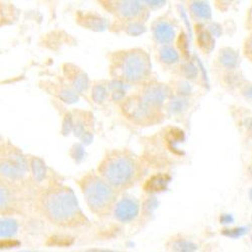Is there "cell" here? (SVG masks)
<instances>
[{
    "instance_id": "obj_1",
    "label": "cell",
    "mask_w": 252,
    "mask_h": 252,
    "mask_svg": "<svg viewBox=\"0 0 252 252\" xmlns=\"http://www.w3.org/2000/svg\"><path fill=\"white\" fill-rule=\"evenodd\" d=\"M43 215L59 227H79L86 223L74 193L68 188H58L47 191L39 199Z\"/></svg>"
},
{
    "instance_id": "obj_2",
    "label": "cell",
    "mask_w": 252,
    "mask_h": 252,
    "mask_svg": "<svg viewBox=\"0 0 252 252\" xmlns=\"http://www.w3.org/2000/svg\"><path fill=\"white\" fill-rule=\"evenodd\" d=\"M99 173L112 188L123 190L134 183L137 176V164L129 154L113 151L100 163Z\"/></svg>"
},
{
    "instance_id": "obj_3",
    "label": "cell",
    "mask_w": 252,
    "mask_h": 252,
    "mask_svg": "<svg viewBox=\"0 0 252 252\" xmlns=\"http://www.w3.org/2000/svg\"><path fill=\"white\" fill-rule=\"evenodd\" d=\"M82 193L90 211L98 216H106L114 210L116 192L103 178L89 174L80 182Z\"/></svg>"
},
{
    "instance_id": "obj_4",
    "label": "cell",
    "mask_w": 252,
    "mask_h": 252,
    "mask_svg": "<svg viewBox=\"0 0 252 252\" xmlns=\"http://www.w3.org/2000/svg\"><path fill=\"white\" fill-rule=\"evenodd\" d=\"M116 76L128 82H139L149 76L151 71L150 57L145 52L135 49L122 53L112 69Z\"/></svg>"
},
{
    "instance_id": "obj_5",
    "label": "cell",
    "mask_w": 252,
    "mask_h": 252,
    "mask_svg": "<svg viewBox=\"0 0 252 252\" xmlns=\"http://www.w3.org/2000/svg\"><path fill=\"white\" fill-rule=\"evenodd\" d=\"M158 108L146 102L142 97H129L121 105V110L126 118L140 125H149L158 122L160 113Z\"/></svg>"
},
{
    "instance_id": "obj_6",
    "label": "cell",
    "mask_w": 252,
    "mask_h": 252,
    "mask_svg": "<svg viewBox=\"0 0 252 252\" xmlns=\"http://www.w3.org/2000/svg\"><path fill=\"white\" fill-rule=\"evenodd\" d=\"M139 203L137 200L125 197L119 200L113 210L114 217L121 223L132 222L139 214Z\"/></svg>"
},
{
    "instance_id": "obj_7",
    "label": "cell",
    "mask_w": 252,
    "mask_h": 252,
    "mask_svg": "<svg viewBox=\"0 0 252 252\" xmlns=\"http://www.w3.org/2000/svg\"><path fill=\"white\" fill-rule=\"evenodd\" d=\"M28 170L24 158L17 154L9 155L7 158L1 161V173L10 179L23 178Z\"/></svg>"
},
{
    "instance_id": "obj_8",
    "label": "cell",
    "mask_w": 252,
    "mask_h": 252,
    "mask_svg": "<svg viewBox=\"0 0 252 252\" xmlns=\"http://www.w3.org/2000/svg\"><path fill=\"white\" fill-rule=\"evenodd\" d=\"M170 88L164 84L152 83L145 87L142 98L153 106L158 107L170 96Z\"/></svg>"
},
{
    "instance_id": "obj_9",
    "label": "cell",
    "mask_w": 252,
    "mask_h": 252,
    "mask_svg": "<svg viewBox=\"0 0 252 252\" xmlns=\"http://www.w3.org/2000/svg\"><path fill=\"white\" fill-rule=\"evenodd\" d=\"M170 181H171V177L167 175H164V174L155 175V176H152L148 181L145 182L143 188L144 190L149 193L162 192L166 189Z\"/></svg>"
},
{
    "instance_id": "obj_10",
    "label": "cell",
    "mask_w": 252,
    "mask_h": 252,
    "mask_svg": "<svg viewBox=\"0 0 252 252\" xmlns=\"http://www.w3.org/2000/svg\"><path fill=\"white\" fill-rule=\"evenodd\" d=\"M154 34L158 41L161 44H169L175 37V30L172 25L166 22L157 23L154 28Z\"/></svg>"
},
{
    "instance_id": "obj_11",
    "label": "cell",
    "mask_w": 252,
    "mask_h": 252,
    "mask_svg": "<svg viewBox=\"0 0 252 252\" xmlns=\"http://www.w3.org/2000/svg\"><path fill=\"white\" fill-rule=\"evenodd\" d=\"M166 247L171 252H196L197 250V245L193 241L178 236L169 240Z\"/></svg>"
},
{
    "instance_id": "obj_12",
    "label": "cell",
    "mask_w": 252,
    "mask_h": 252,
    "mask_svg": "<svg viewBox=\"0 0 252 252\" xmlns=\"http://www.w3.org/2000/svg\"><path fill=\"white\" fill-rule=\"evenodd\" d=\"M219 62L227 69H235L239 64V55L233 49H222L219 53Z\"/></svg>"
},
{
    "instance_id": "obj_13",
    "label": "cell",
    "mask_w": 252,
    "mask_h": 252,
    "mask_svg": "<svg viewBox=\"0 0 252 252\" xmlns=\"http://www.w3.org/2000/svg\"><path fill=\"white\" fill-rule=\"evenodd\" d=\"M117 9L124 17H136L142 13V5L138 1H121Z\"/></svg>"
},
{
    "instance_id": "obj_14",
    "label": "cell",
    "mask_w": 252,
    "mask_h": 252,
    "mask_svg": "<svg viewBox=\"0 0 252 252\" xmlns=\"http://www.w3.org/2000/svg\"><path fill=\"white\" fill-rule=\"evenodd\" d=\"M18 230V224L16 220L12 218H4L0 222V237L1 240L12 239Z\"/></svg>"
},
{
    "instance_id": "obj_15",
    "label": "cell",
    "mask_w": 252,
    "mask_h": 252,
    "mask_svg": "<svg viewBox=\"0 0 252 252\" xmlns=\"http://www.w3.org/2000/svg\"><path fill=\"white\" fill-rule=\"evenodd\" d=\"M192 13L200 19H209L211 17V8L207 2L195 1L191 4Z\"/></svg>"
},
{
    "instance_id": "obj_16",
    "label": "cell",
    "mask_w": 252,
    "mask_h": 252,
    "mask_svg": "<svg viewBox=\"0 0 252 252\" xmlns=\"http://www.w3.org/2000/svg\"><path fill=\"white\" fill-rule=\"evenodd\" d=\"M213 35L205 30H200L197 37V41L199 47L206 53L210 52L214 47Z\"/></svg>"
},
{
    "instance_id": "obj_17",
    "label": "cell",
    "mask_w": 252,
    "mask_h": 252,
    "mask_svg": "<svg viewBox=\"0 0 252 252\" xmlns=\"http://www.w3.org/2000/svg\"><path fill=\"white\" fill-rule=\"evenodd\" d=\"M160 60L165 64H174L179 61V54L173 47L165 46L160 51Z\"/></svg>"
},
{
    "instance_id": "obj_18",
    "label": "cell",
    "mask_w": 252,
    "mask_h": 252,
    "mask_svg": "<svg viewBox=\"0 0 252 252\" xmlns=\"http://www.w3.org/2000/svg\"><path fill=\"white\" fill-rule=\"evenodd\" d=\"M32 169L34 179L37 181H43L46 177V166L40 159H33L32 162Z\"/></svg>"
},
{
    "instance_id": "obj_19",
    "label": "cell",
    "mask_w": 252,
    "mask_h": 252,
    "mask_svg": "<svg viewBox=\"0 0 252 252\" xmlns=\"http://www.w3.org/2000/svg\"><path fill=\"white\" fill-rule=\"evenodd\" d=\"M247 228L246 227H235V228H228V229H224L222 231V234L226 237L229 238H240L243 235H245L247 233Z\"/></svg>"
},
{
    "instance_id": "obj_20",
    "label": "cell",
    "mask_w": 252,
    "mask_h": 252,
    "mask_svg": "<svg viewBox=\"0 0 252 252\" xmlns=\"http://www.w3.org/2000/svg\"><path fill=\"white\" fill-rule=\"evenodd\" d=\"M75 78L73 79V84L74 87L78 90V91H83L87 88L88 85V79L86 77L85 74H83L81 72H76L74 74Z\"/></svg>"
},
{
    "instance_id": "obj_21",
    "label": "cell",
    "mask_w": 252,
    "mask_h": 252,
    "mask_svg": "<svg viewBox=\"0 0 252 252\" xmlns=\"http://www.w3.org/2000/svg\"><path fill=\"white\" fill-rule=\"evenodd\" d=\"M107 96V91L102 85H96L92 90V98L96 103H102Z\"/></svg>"
},
{
    "instance_id": "obj_22",
    "label": "cell",
    "mask_w": 252,
    "mask_h": 252,
    "mask_svg": "<svg viewBox=\"0 0 252 252\" xmlns=\"http://www.w3.org/2000/svg\"><path fill=\"white\" fill-rule=\"evenodd\" d=\"M60 99H62L64 102L67 103H73L78 100V96L69 89H63L59 95Z\"/></svg>"
},
{
    "instance_id": "obj_23",
    "label": "cell",
    "mask_w": 252,
    "mask_h": 252,
    "mask_svg": "<svg viewBox=\"0 0 252 252\" xmlns=\"http://www.w3.org/2000/svg\"><path fill=\"white\" fill-rule=\"evenodd\" d=\"M183 74L189 79H195L198 75V70L192 63H188L183 67Z\"/></svg>"
},
{
    "instance_id": "obj_24",
    "label": "cell",
    "mask_w": 252,
    "mask_h": 252,
    "mask_svg": "<svg viewBox=\"0 0 252 252\" xmlns=\"http://www.w3.org/2000/svg\"><path fill=\"white\" fill-rule=\"evenodd\" d=\"M144 31H145L144 26L141 23H137V22L130 24L127 28V32L131 35H139L142 32H144Z\"/></svg>"
},
{
    "instance_id": "obj_25",
    "label": "cell",
    "mask_w": 252,
    "mask_h": 252,
    "mask_svg": "<svg viewBox=\"0 0 252 252\" xmlns=\"http://www.w3.org/2000/svg\"><path fill=\"white\" fill-rule=\"evenodd\" d=\"M244 54L252 62V33L247 37L244 43Z\"/></svg>"
},
{
    "instance_id": "obj_26",
    "label": "cell",
    "mask_w": 252,
    "mask_h": 252,
    "mask_svg": "<svg viewBox=\"0 0 252 252\" xmlns=\"http://www.w3.org/2000/svg\"><path fill=\"white\" fill-rule=\"evenodd\" d=\"M170 135H171V138H169V142H172L174 144L180 142L181 140H183L184 138V133L183 131L179 130V129H173L171 132H170Z\"/></svg>"
},
{
    "instance_id": "obj_27",
    "label": "cell",
    "mask_w": 252,
    "mask_h": 252,
    "mask_svg": "<svg viewBox=\"0 0 252 252\" xmlns=\"http://www.w3.org/2000/svg\"><path fill=\"white\" fill-rule=\"evenodd\" d=\"M185 100H182V99H177L175 101H173L171 103V109L174 111V112H178V111H181L182 109H184L185 107Z\"/></svg>"
},
{
    "instance_id": "obj_28",
    "label": "cell",
    "mask_w": 252,
    "mask_h": 252,
    "mask_svg": "<svg viewBox=\"0 0 252 252\" xmlns=\"http://www.w3.org/2000/svg\"><path fill=\"white\" fill-rule=\"evenodd\" d=\"M209 31H210V33H211L212 35H215V36H219V35L222 33V29H221V27H220L219 25H217V24L210 25Z\"/></svg>"
},
{
    "instance_id": "obj_29",
    "label": "cell",
    "mask_w": 252,
    "mask_h": 252,
    "mask_svg": "<svg viewBox=\"0 0 252 252\" xmlns=\"http://www.w3.org/2000/svg\"><path fill=\"white\" fill-rule=\"evenodd\" d=\"M234 222V217L231 214H223L220 217V223L222 224H232Z\"/></svg>"
},
{
    "instance_id": "obj_30",
    "label": "cell",
    "mask_w": 252,
    "mask_h": 252,
    "mask_svg": "<svg viewBox=\"0 0 252 252\" xmlns=\"http://www.w3.org/2000/svg\"><path fill=\"white\" fill-rule=\"evenodd\" d=\"M243 95L245 96V98L249 99V100H252V84L249 86H247L244 91H243Z\"/></svg>"
},
{
    "instance_id": "obj_31",
    "label": "cell",
    "mask_w": 252,
    "mask_h": 252,
    "mask_svg": "<svg viewBox=\"0 0 252 252\" xmlns=\"http://www.w3.org/2000/svg\"><path fill=\"white\" fill-rule=\"evenodd\" d=\"M247 27L252 28V5L249 8L248 14H247Z\"/></svg>"
},
{
    "instance_id": "obj_32",
    "label": "cell",
    "mask_w": 252,
    "mask_h": 252,
    "mask_svg": "<svg viewBox=\"0 0 252 252\" xmlns=\"http://www.w3.org/2000/svg\"><path fill=\"white\" fill-rule=\"evenodd\" d=\"M180 91H182L183 93H189L191 91V87H190V85H189V84H187V83H183V85L181 86V88H180Z\"/></svg>"
},
{
    "instance_id": "obj_33",
    "label": "cell",
    "mask_w": 252,
    "mask_h": 252,
    "mask_svg": "<svg viewBox=\"0 0 252 252\" xmlns=\"http://www.w3.org/2000/svg\"><path fill=\"white\" fill-rule=\"evenodd\" d=\"M123 92L122 91H119V90H117V91H115L114 93H113V99L114 100H119V99H121L122 97H123Z\"/></svg>"
},
{
    "instance_id": "obj_34",
    "label": "cell",
    "mask_w": 252,
    "mask_h": 252,
    "mask_svg": "<svg viewBox=\"0 0 252 252\" xmlns=\"http://www.w3.org/2000/svg\"><path fill=\"white\" fill-rule=\"evenodd\" d=\"M146 3L152 6H160V5H163L165 2L164 1H146Z\"/></svg>"
},
{
    "instance_id": "obj_35",
    "label": "cell",
    "mask_w": 252,
    "mask_h": 252,
    "mask_svg": "<svg viewBox=\"0 0 252 252\" xmlns=\"http://www.w3.org/2000/svg\"><path fill=\"white\" fill-rule=\"evenodd\" d=\"M249 199H250V201L252 202V188L249 190Z\"/></svg>"
},
{
    "instance_id": "obj_36",
    "label": "cell",
    "mask_w": 252,
    "mask_h": 252,
    "mask_svg": "<svg viewBox=\"0 0 252 252\" xmlns=\"http://www.w3.org/2000/svg\"><path fill=\"white\" fill-rule=\"evenodd\" d=\"M249 173H250V176H251V179H252V166L250 167V171H249Z\"/></svg>"
},
{
    "instance_id": "obj_37",
    "label": "cell",
    "mask_w": 252,
    "mask_h": 252,
    "mask_svg": "<svg viewBox=\"0 0 252 252\" xmlns=\"http://www.w3.org/2000/svg\"><path fill=\"white\" fill-rule=\"evenodd\" d=\"M22 252H35V251H22Z\"/></svg>"
},
{
    "instance_id": "obj_38",
    "label": "cell",
    "mask_w": 252,
    "mask_h": 252,
    "mask_svg": "<svg viewBox=\"0 0 252 252\" xmlns=\"http://www.w3.org/2000/svg\"><path fill=\"white\" fill-rule=\"evenodd\" d=\"M251 242H252V235H251Z\"/></svg>"
}]
</instances>
